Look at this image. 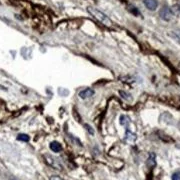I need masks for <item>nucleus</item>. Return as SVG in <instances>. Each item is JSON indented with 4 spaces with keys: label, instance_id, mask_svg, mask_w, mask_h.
<instances>
[{
    "label": "nucleus",
    "instance_id": "nucleus-15",
    "mask_svg": "<svg viewBox=\"0 0 180 180\" xmlns=\"http://www.w3.org/2000/svg\"><path fill=\"white\" fill-rule=\"evenodd\" d=\"M175 36H177L178 40L180 41V31H176V32H175Z\"/></svg>",
    "mask_w": 180,
    "mask_h": 180
},
{
    "label": "nucleus",
    "instance_id": "nucleus-1",
    "mask_svg": "<svg viewBox=\"0 0 180 180\" xmlns=\"http://www.w3.org/2000/svg\"><path fill=\"white\" fill-rule=\"evenodd\" d=\"M87 11L89 12L90 14L96 19V20L101 22L102 24L106 25V26H111V25H112V22H111L109 17H108L107 15L104 14L103 12H101L100 10H98V9L93 8V7H87Z\"/></svg>",
    "mask_w": 180,
    "mask_h": 180
},
{
    "label": "nucleus",
    "instance_id": "nucleus-14",
    "mask_svg": "<svg viewBox=\"0 0 180 180\" xmlns=\"http://www.w3.org/2000/svg\"><path fill=\"white\" fill-rule=\"evenodd\" d=\"M50 180H62L59 176H56V175H53V176H51L50 177Z\"/></svg>",
    "mask_w": 180,
    "mask_h": 180
},
{
    "label": "nucleus",
    "instance_id": "nucleus-13",
    "mask_svg": "<svg viewBox=\"0 0 180 180\" xmlns=\"http://www.w3.org/2000/svg\"><path fill=\"white\" fill-rule=\"evenodd\" d=\"M129 7L131 8V10H130V11H131L134 15H139V11H138V9L135 8V7H134V6H132V5H129Z\"/></svg>",
    "mask_w": 180,
    "mask_h": 180
},
{
    "label": "nucleus",
    "instance_id": "nucleus-12",
    "mask_svg": "<svg viewBox=\"0 0 180 180\" xmlns=\"http://www.w3.org/2000/svg\"><path fill=\"white\" fill-rule=\"evenodd\" d=\"M171 178H172V180H180V171L173 173Z\"/></svg>",
    "mask_w": 180,
    "mask_h": 180
},
{
    "label": "nucleus",
    "instance_id": "nucleus-10",
    "mask_svg": "<svg viewBox=\"0 0 180 180\" xmlns=\"http://www.w3.org/2000/svg\"><path fill=\"white\" fill-rule=\"evenodd\" d=\"M119 121H120V124H121V125L126 126L127 124H129V121H130V119H129L127 116H124V115H122V116L120 117Z\"/></svg>",
    "mask_w": 180,
    "mask_h": 180
},
{
    "label": "nucleus",
    "instance_id": "nucleus-6",
    "mask_svg": "<svg viewBox=\"0 0 180 180\" xmlns=\"http://www.w3.org/2000/svg\"><path fill=\"white\" fill-rule=\"evenodd\" d=\"M144 4L147 8L149 9V10H155L157 8V6H158V2L156 1V0H144Z\"/></svg>",
    "mask_w": 180,
    "mask_h": 180
},
{
    "label": "nucleus",
    "instance_id": "nucleus-3",
    "mask_svg": "<svg viewBox=\"0 0 180 180\" xmlns=\"http://www.w3.org/2000/svg\"><path fill=\"white\" fill-rule=\"evenodd\" d=\"M44 158H45V160H46V163H47V164H48L49 166H51V167H53V168H55V169L59 170V171H61V170H62V166L56 161V160H55V159L53 158V157L45 155Z\"/></svg>",
    "mask_w": 180,
    "mask_h": 180
},
{
    "label": "nucleus",
    "instance_id": "nucleus-2",
    "mask_svg": "<svg viewBox=\"0 0 180 180\" xmlns=\"http://www.w3.org/2000/svg\"><path fill=\"white\" fill-rule=\"evenodd\" d=\"M159 15H160V17L163 19V20L168 21V20H170V19L172 18L173 12H172L171 9H170V7H168V6H164V7H162V9L160 10Z\"/></svg>",
    "mask_w": 180,
    "mask_h": 180
},
{
    "label": "nucleus",
    "instance_id": "nucleus-11",
    "mask_svg": "<svg viewBox=\"0 0 180 180\" xmlns=\"http://www.w3.org/2000/svg\"><path fill=\"white\" fill-rule=\"evenodd\" d=\"M119 94H120V95L122 96L123 98H124V99H126V100H128V99H130V98H131V95H130V94L126 93V92H124V91H122V90L120 91Z\"/></svg>",
    "mask_w": 180,
    "mask_h": 180
},
{
    "label": "nucleus",
    "instance_id": "nucleus-7",
    "mask_svg": "<svg viewBox=\"0 0 180 180\" xmlns=\"http://www.w3.org/2000/svg\"><path fill=\"white\" fill-rule=\"evenodd\" d=\"M50 149H51L53 152L58 153V152H60L61 150H62V146H61V144H60L59 142H57V141H52V142L50 143Z\"/></svg>",
    "mask_w": 180,
    "mask_h": 180
},
{
    "label": "nucleus",
    "instance_id": "nucleus-5",
    "mask_svg": "<svg viewBox=\"0 0 180 180\" xmlns=\"http://www.w3.org/2000/svg\"><path fill=\"white\" fill-rule=\"evenodd\" d=\"M93 95H94V90L91 89V88H86V89L79 92V97L82 98V99H87V98H90Z\"/></svg>",
    "mask_w": 180,
    "mask_h": 180
},
{
    "label": "nucleus",
    "instance_id": "nucleus-4",
    "mask_svg": "<svg viewBox=\"0 0 180 180\" xmlns=\"http://www.w3.org/2000/svg\"><path fill=\"white\" fill-rule=\"evenodd\" d=\"M146 165L148 166L149 169H153L156 166V155L155 153H150L148 159H147V162H146Z\"/></svg>",
    "mask_w": 180,
    "mask_h": 180
},
{
    "label": "nucleus",
    "instance_id": "nucleus-16",
    "mask_svg": "<svg viewBox=\"0 0 180 180\" xmlns=\"http://www.w3.org/2000/svg\"><path fill=\"white\" fill-rule=\"evenodd\" d=\"M178 8H179V11H180V5H179V7H178Z\"/></svg>",
    "mask_w": 180,
    "mask_h": 180
},
{
    "label": "nucleus",
    "instance_id": "nucleus-9",
    "mask_svg": "<svg viewBox=\"0 0 180 180\" xmlns=\"http://www.w3.org/2000/svg\"><path fill=\"white\" fill-rule=\"evenodd\" d=\"M17 139L19 140V141L28 142L29 140H30V137H29V136L27 135V134H23V133H21V134H18Z\"/></svg>",
    "mask_w": 180,
    "mask_h": 180
},
{
    "label": "nucleus",
    "instance_id": "nucleus-8",
    "mask_svg": "<svg viewBox=\"0 0 180 180\" xmlns=\"http://www.w3.org/2000/svg\"><path fill=\"white\" fill-rule=\"evenodd\" d=\"M125 140L128 142H133L136 140V134H134L133 132L130 131L129 129L126 130V134H125Z\"/></svg>",
    "mask_w": 180,
    "mask_h": 180
}]
</instances>
